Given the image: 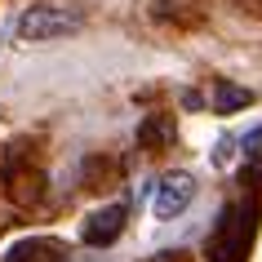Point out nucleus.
<instances>
[{"label": "nucleus", "instance_id": "obj_3", "mask_svg": "<svg viewBox=\"0 0 262 262\" xmlns=\"http://www.w3.org/2000/svg\"><path fill=\"white\" fill-rule=\"evenodd\" d=\"M191 200H195V178H191V173H165L160 187H156V195H151V218L156 222L178 218Z\"/></svg>", "mask_w": 262, "mask_h": 262}, {"label": "nucleus", "instance_id": "obj_2", "mask_svg": "<svg viewBox=\"0 0 262 262\" xmlns=\"http://www.w3.org/2000/svg\"><path fill=\"white\" fill-rule=\"evenodd\" d=\"M80 27H84V14L71 9V5H31L18 18L23 40H62V36H76Z\"/></svg>", "mask_w": 262, "mask_h": 262}, {"label": "nucleus", "instance_id": "obj_6", "mask_svg": "<svg viewBox=\"0 0 262 262\" xmlns=\"http://www.w3.org/2000/svg\"><path fill=\"white\" fill-rule=\"evenodd\" d=\"M138 138H142V147H169V142H173V120H169V116H151V120L142 124L138 129Z\"/></svg>", "mask_w": 262, "mask_h": 262}, {"label": "nucleus", "instance_id": "obj_5", "mask_svg": "<svg viewBox=\"0 0 262 262\" xmlns=\"http://www.w3.org/2000/svg\"><path fill=\"white\" fill-rule=\"evenodd\" d=\"M62 262V245L58 240H23L9 249V262Z\"/></svg>", "mask_w": 262, "mask_h": 262}, {"label": "nucleus", "instance_id": "obj_4", "mask_svg": "<svg viewBox=\"0 0 262 262\" xmlns=\"http://www.w3.org/2000/svg\"><path fill=\"white\" fill-rule=\"evenodd\" d=\"M124 218H129V209H124L120 200H116V205H107V209H98V213H89V218H84L80 240H84V245H94V249L116 245V240H120V231H124Z\"/></svg>", "mask_w": 262, "mask_h": 262}, {"label": "nucleus", "instance_id": "obj_8", "mask_svg": "<svg viewBox=\"0 0 262 262\" xmlns=\"http://www.w3.org/2000/svg\"><path fill=\"white\" fill-rule=\"evenodd\" d=\"M156 262H191V253H182V249H169V253H156Z\"/></svg>", "mask_w": 262, "mask_h": 262}, {"label": "nucleus", "instance_id": "obj_1", "mask_svg": "<svg viewBox=\"0 0 262 262\" xmlns=\"http://www.w3.org/2000/svg\"><path fill=\"white\" fill-rule=\"evenodd\" d=\"M258 218H262V205L253 195H240L218 213V227L209 235V249L205 258L209 262H249L253 253V240H258Z\"/></svg>", "mask_w": 262, "mask_h": 262}, {"label": "nucleus", "instance_id": "obj_7", "mask_svg": "<svg viewBox=\"0 0 262 262\" xmlns=\"http://www.w3.org/2000/svg\"><path fill=\"white\" fill-rule=\"evenodd\" d=\"M249 102H253L249 89H235V84H218V89H213V111H222V116H227V111L249 107Z\"/></svg>", "mask_w": 262, "mask_h": 262}]
</instances>
